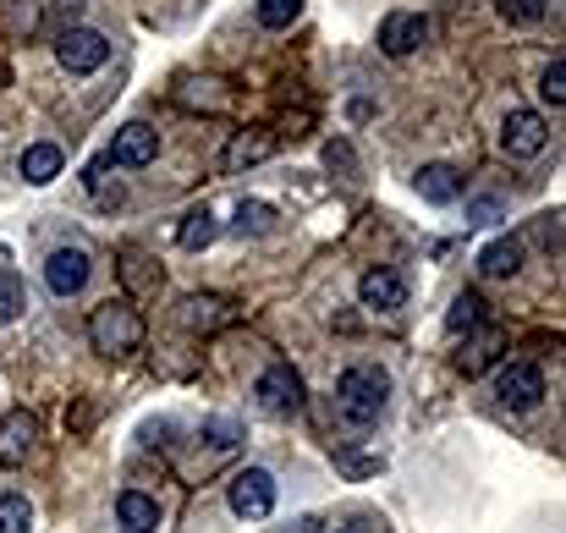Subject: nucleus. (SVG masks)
Listing matches in <instances>:
<instances>
[{"mask_svg":"<svg viewBox=\"0 0 566 533\" xmlns=\"http://www.w3.org/2000/svg\"><path fill=\"white\" fill-rule=\"evenodd\" d=\"M385 396H390V374H385V368H369V363H358V368H347V374L336 379V412H342V424H353V429L379 424Z\"/></svg>","mask_w":566,"mask_h":533,"instance_id":"obj_1","label":"nucleus"},{"mask_svg":"<svg viewBox=\"0 0 566 533\" xmlns=\"http://www.w3.org/2000/svg\"><path fill=\"white\" fill-rule=\"evenodd\" d=\"M138 342H144V314H138L127 297H111V303L94 309V320H88V347L99 357H127V353H138Z\"/></svg>","mask_w":566,"mask_h":533,"instance_id":"obj_2","label":"nucleus"},{"mask_svg":"<svg viewBox=\"0 0 566 533\" xmlns=\"http://www.w3.org/2000/svg\"><path fill=\"white\" fill-rule=\"evenodd\" d=\"M226 501H231V512H237L242 523H264V518L275 512V473H270V468H242V473H231Z\"/></svg>","mask_w":566,"mask_h":533,"instance_id":"obj_3","label":"nucleus"},{"mask_svg":"<svg viewBox=\"0 0 566 533\" xmlns=\"http://www.w3.org/2000/svg\"><path fill=\"white\" fill-rule=\"evenodd\" d=\"M253 396L270 418H297L303 412V374L292 363H270L259 379H253Z\"/></svg>","mask_w":566,"mask_h":533,"instance_id":"obj_4","label":"nucleus"},{"mask_svg":"<svg viewBox=\"0 0 566 533\" xmlns=\"http://www.w3.org/2000/svg\"><path fill=\"white\" fill-rule=\"evenodd\" d=\"M55 61H61L72 77H88V72H99V66L111 61V39L94 33V28H66V33L55 39Z\"/></svg>","mask_w":566,"mask_h":533,"instance_id":"obj_5","label":"nucleus"},{"mask_svg":"<svg viewBox=\"0 0 566 533\" xmlns=\"http://www.w3.org/2000/svg\"><path fill=\"white\" fill-rule=\"evenodd\" d=\"M88 275H94V259H88L83 248H55V253L44 259V286H50L55 297H77V292L88 286Z\"/></svg>","mask_w":566,"mask_h":533,"instance_id":"obj_6","label":"nucleus"},{"mask_svg":"<svg viewBox=\"0 0 566 533\" xmlns=\"http://www.w3.org/2000/svg\"><path fill=\"white\" fill-rule=\"evenodd\" d=\"M495 396H501L506 407H517V412L539 407V401H545V374H539V363H506V368L495 374Z\"/></svg>","mask_w":566,"mask_h":533,"instance_id":"obj_7","label":"nucleus"},{"mask_svg":"<svg viewBox=\"0 0 566 533\" xmlns=\"http://www.w3.org/2000/svg\"><path fill=\"white\" fill-rule=\"evenodd\" d=\"M39 446V418L28 407H11L0 412V468H22Z\"/></svg>","mask_w":566,"mask_h":533,"instance_id":"obj_8","label":"nucleus"},{"mask_svg":"<svg viewBox=\"0 0 566 533\" xmlns=\"http://www.w3.org/2000/svg\"><path fill=\"white\" fill-rule=\"evenodd\" d=\"M545 144H551V127H545L539 111H512V116H506V127H501V149H506L512 160H534Z\"/></svg>","mask_w":566,"mask_h":533,"instance_id":"obj_9","label":"nucleus"},{"mask_svg":"<svg viewBox=\"0 0 566 533\" xmlns=\"http://www.w3.org/2000/svg\"><path fill=\"white\" fill-rule=\"evenodd\" d=\"M160 155V133L149 127V122H127L122 133H116V144H111V166H122V171H144L149 160Z\"/></svg>","mask_w":566,"mask_h":533,"instance_id":"obj_10","label":"nucleus"},{"mask_svg":"<svg viewBox=\"0 0 566 533\" xmlns=\"http://www.w3.org/2000/svg\"><path fill=\"white\" fill-rule=\"evenodd\" d=\"M182 325L192 336H214V331L237 325V303L220 292H192V297H182Z\"/></svg>","mask_w":566,"mask_h":533,"instance_id":"obj_11","label":"nucleus"},{"mask_svg":"<svg viewBox=\"0 0 566 533\" xmlns=\"http://www.w3.org/2000/svg\"><path fill=\"white\" fill-rule=\"evenodd\" d=\"M358 303H364V309H375V314H396V309H407V275H401V270H390V264L369 270V275L358 281Z\"/></svg>","mask_w":566,"mask_h":533,"instance_id":"obj_12","label":"nucleus"},{"mask_svg":"<svg viewBox=\"0 0 566 533\" xmlns=\"http://www.w3.org/2000/svg\"><path fill=\"white\" fill-rule=\"evenodd\" d=\"M429 39V17H418V11H390L385 22H379V50L385 55H412L418 44Z\"/></svg>","mask_w":566,"mask_h":533,"instance_id":"obj_13","label":"nucleus"},{"mask_svg":"<svg viewBox=\"0 0 566 533\" xmlns=\"http://www.w3.org/2000/svg\"><path fill=\"white\" fill-rule=\"evenodd\" d=\"M116 529L122 533H155L160 529V501H149L144 490H122V495H116Z\"/></svg>","mask_w":566,"mask_h":533,"instance_id":"obj_14","label":"nucleus"},{"mask_svg":"<svg viewBox=\"0 0 566 533\" xmlns=\"http://www.w3.org/2000/svg\"><path fill=\"white\" fill-rule=\"evenodd\" d=\"M501 353H506V331H484V325H479V336L468 342V353H457V368H462L468 379H479V374H490V368L501 363Z\"/></svg>","mask_w":566,"mask_h":533,"instance_id":"obj_15","label":"nucleus"},{"mask_svg":"<svg viewBox=\"0 0 566 533\" xmlns=\"http://www.w3.org/2000/svg\"><path fill=\"white\" fill-rule=\"evenodd\" d=\"M177 105H188V111H226L231 105V88L220 83V77H182L177 83Z\"/></svg>","mask_w":566,"mask_h":533,"instance_id":"obj_16","label":"nucleus"},{"mask_svg":"<svg viewBox=\"0 0 566 533\" xmlns=\"http://www.w3.org/2000/svg\"><path fill=\"white\" fill-rule=\"evenodd\" d=\"M412 187H418L423 203H451V198L462 192V171L446 166V160H434V166H423V171L412 177Z\"/></svg>","mask_w":566,"mask_h":533,"instance_id":"obj_17","label":"nucleus"},{"mask_svg":"<svg viewBox=\"0 0 566 533\" xmlns=\"http://www.w3.org/2000/svg\"><path fill=\"white\" fill-rule=\"evenodd\" d=\"M479 270H484L490 281H506V275H517V270H523V242H517V237H501V242H490V248L479 253Z\"/></svg>","mask_w":566,"mask_h":533,"instance_id":"obj_18","label":"nucleus"},{"mask_svg":"<svg viewBox=\"0 0 566 533\" xmlns=\"http://www.w3.org/2000/svg\"><path fill=\"white\" fill-rule=\"evenodd\" d=\"M275 155V138L270 133H237L231 149H226V171H242V166H259Z\"/></svg>","mask_w":566,"mask_h":533,"instance_id":"obj_19","label":"nucleus"},{"mask_svg":"<svg viewBox=\"0 0 566 533\" xmlns=\"http://www.w3.org/2000/svg\"><path fill=\"white\" fill-rule=\"evenodd\" d=\"M17 166H22V177L33 181V187H44V181L61 177V149L55 144H28Z\"/></svg>","mask_w":566,"mask_h":533,"instance_id":"obj_20","label":"nucleus"},{"mask_svg":"<svg viewBox=\"0 0 566 533\" xmlns=\"http://www.w3.org/2000/svg\"><path fill=\"white\" fill-rule=\"evenodd\" d=\"M484 325V297L479 292H457L451 314H446V336H473Z\"/></svg>","mask_w":566,"mask_h":533,"instance_id":"obj_21","label":"nucleus"},{"mask_svg":"<svg viewBox=\"0 0 566 533\" xmlns=\"http://www.w3.org/2000/svg\"><path fill=\"white\" fill-rule=\"evenodd\" d=\"M214 237H220V220H214L209 209H188V220L177 226V242H182L188 253H203Z\"/></svg>","mask_w":566,"mask_h":533,"instance_id":"obj_22","label":"nucleus"},{"mask_svg":"<svg viewBox=\"0 0 566 533\" xmlns=\"http://www.w3.org/2000/svg\"><path fill=\"white\" fill-rule=\"evenodd\" d=\"M83 187H88V192L99 198V209H116V203L127 198V192H122V181L111 187V160H94V166L83 171Z\"/></svg>","mask_w":566,"mask_h":533,"instance_id":"obj_23","label":"nucleus"},{"mask_svg":"<svg viewBox=\"0 0 566 533\" xmlns=\"http://www.w3.org/2000/svg\"><path fill=\"white\" fill-rule=\"evenodd\" d=\"M270 226H275V209L270 203H259V198H242L237 203V231L242 237H264Z\"/></svg>","mask_w":566,"mask_h":533,"instance_id":"obj_24","label":"nucleus"},{"mask_svg":"<svg viewBox=\"0 0 566 533\" xmlns=\"http://www.w3.org/2000/svg\"><path fill=\"white\" fill-rule=\"evenodd\" d=\"M253 17H259V28H292L303 17V0H259Z\"/></svg>","mask_w":566,"mask_h":533,"instance_id":"obj_25","label":"nucleus"},{"mask_svg":"<svg viewBox=\"0 0 566 533\" xmlns=\"http://www.w3.org/2000/svg\"><path fill=\"white\" fill-rule=\"evenodd\" d=\"M22 309H28V286H22L17 270H6V275H0V325H11Z\"/></svg>","mask_w":566,"mask_h":533,"instance_id":"obj_26","label":"nucleus"},{"mask_svg":"<svg viewBox=\"0 0 566 533\" xmlns=\"http://www.w3.org/2000/svg\"><path fill=\"white\" fill-rule=\"evenodd\" d=\"M28 529H33L28 495H0V533H28Z\"/></svg>","mask_w":566,"mask_h":533,"instance_id":"obj_27","label":"nucleus"},{"mask_svg":"<svg viewBox=\"0 0 566 533\" xmlns=\"http://www.w3.org/2000/svg\"><path fill=\"white\" fill-rule=\"evenodd\" d=\"M122 281H127V292H144V286H160V270H149V259H144V253H127Z\"/></svg>","mask_w":566,"mask_h":533,"instance_id":"obj_28","label":"nucleus"},{"mask_svg":"<svg viewBox=\"0 0 566 533\" xmlns=\"http://www.w3.org/2000/svg\"><path fill=\"white\" fill-rule=\"evenodd\" d=\"M545 0H501V17L506 22H517V28H534V22H545Z\"/></svg>","mask_w":566,"mask_h":533,"instance_id":"obj_29","label":"nucleus"},{"mask_svg":"<svg viewBox=\"0 0 566 533\" xmlns=\"http://www.w3.org/2000/svg\"><path fill=\"white\" fill-rule=\"evenodd\" d=\"M539 94H545V105H556V111L566 105V61H562V55L545 66V77H539Z\"/></svg>","mask_w":566,"mask_h":533,"instance_id":"obj_30","label":"nucleus"},{"mask_svg":"<svg viewBox=\"0 0 566 533\" xmlns=\"http://www.w3.org/2000/svg\"><path fill=\"white\" fill-rule=\"evenodd\" d=\"M325 166H331V171H342V177H353V171H358L353 144H347V138H331V144H325Z\"/></svg>","mask_w":566,"mask_h":533,"instance_id":"obj_31","label":"nucleus"},{"mask_svg":"<svg viewBox=\"0 0 566 533\" xmlns=\"http://www.w3.org/2000/svg\"><path fill=\"white\" fill-rule=\"evenodd\" d=\"M237 435H242V429H237L231 418H209V424H203V440H209L214 451H231V446H237Z\"/></svg>","mask_w":566,"mask_h":533,"instance_id":"obj_32","label":"nucleus"},{"mask_svg":"<svg viewBox=\"0 0 566 533\" xmlns=\"http://www.w3.org/2000/svg\"><path fill=\"white\" fill-rule=\"evenodd\" d=\"M501 220V198H473L468 203V226H495Z\"/></svg>","mask_w":566,"mask_h":533,"instance_id":"obj_33","label":"nucleus"},{"mask_svg":"<svg viewBox=\"0 0 566 533\" xmlns=\"http://www.w3.org/2000/svg\"><path fill=\"white\" fill-rule=\"evenodd\" d=\"M286 533H319V523H314V518H303V523H292Z\"/></svg>","mask_w":566,"mask_h":533,"instance_id":"obj_34","label":"nucleus"},{"mask_svg":"<svg viewBox=\"0 0 566 533\" xmlns=\"http://www.w3.org/2000/svg\"><path fill=\"white\" fill-rule=\"evenodd\" d=\"M336 533H353V529H336Z\"/></svg>","mask_w":566,"mask_h":533,"instance_id":"obj_35","label":"nucleus"}]
</instances>
